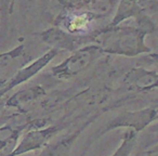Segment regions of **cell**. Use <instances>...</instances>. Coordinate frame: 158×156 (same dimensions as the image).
<instances>
[{"instance_id":"obj_1","label":"cell","mask_w":158,"mask_h":156,"mask_svg":"<svg viewBox=\"0 0 158 156\" xmlns=\"http://www.w3.org/2000/svg\"><path fill=\"white\" fill-rule=\"evenodd\" d=\"M156 119H158V111L153 108H143V110L133 111V112L119 113L116 117L107 121L98 130V132H95L94 136L91 138L90 143L118 128L132 129L139 133L148 128Z\"/></svg>"},{"instance_id":"obj_2","label":"cell","mask_w":158,"mask_h":156,"mask_svg":"<svg viewBox=\"0 0 158 156\" xmlns=\"http://www.w3.org/2000/svg\"><path fill=\"white\" fill-rule=\"evenodd\" d=\"M63 128H65V126L54 125L41 129L29 130L25 133L21 142L7 156H21L25 153L46 147L49 141L56 136Z\"/></svg>"},{"instance_id":"obj_3","label":"cell","mask_w":158,"mask_h":156,"mask_svg":"<svg viewBox=\"0 0 158 156\" xmlns=\"http://www.w3.org/2000/svg\"><path fill=\"white\" fill-rule=\"evenodd\" d=\"M93 57V51L86 50L82 52H79L72 59H69L65 64L61 65L57 68V74L63 75V76H69V75L77 74L78 72L86 67L89 63L91 62Z\"/></svg>"},{"instance_id":"obj_4","label":"cell","mask_w":158,"mask_h":156,"mask_svg":"<svg viewBox=\"0 0 158 156\" xmlns=\"http://www.w3.org/2000/svg\"><path fill=\"white\" fill-rule=\"evenodd\" d=\"M89 124H86V125L82 126L80 129H77L76 131L73 132L70 136L64 138L63 140L59 141L55 144L51 145V146H48L40 156H68L69 155L70 149H72L73 143L75 142L78 136L81 133V131L85 129V127H87Z\"/></svg>"},{"instance_id":"obj_5","label":"cell","mask_w":158,"mask_h":156,"mask_svg":"<svg viewBox=\"0 0 158 156\" xmlns=\"http://www.w3.org/2000/svg\"><path fill=\"white\" fill-rule=\"evenodd\" d=\"M139 140V133L132 129H128L123 136L119 146L110 156H131Z\"/></svg>"},{"instance_id":"obj_6","label":"cell","mask_w":158,"mask_h":156,"mask_svg":"<svg viewBox=\"0 0 158 156\" xmlns=\"http://www.w3.org/2000/svg\"><path fill=\"white\" fill-rule=\"evenodd\" d=\"M88 25V20L86 16H77L70 23V29L72 31H82Z\"/></svg>"},{"instance_id":"obj_7","label":"cell","mask_w":158,"mask_h":156,"mask_svg":"<svg viewBox=\"0 0 158 156\" xmlns=\"http://www.w3.org/2000/svg\"><path fill=\"white\" fill-rule=\"evenodd\" d=\"M148 132H151V133L154 136V138L157 139V143H158V123L153 124V125L149 126Z\"/></svg>"},{"instance_id":"obj_8","label":"cell","mask_w":158,"mask_h":156,"mask_svg":"<svg viewBox=\"0 0 158 156\" xmlns=\"http://www.w3.org/2000/svg\"><path fill=\"white\" fill-rule=\"evenodd\" d=\"M145 153H146V156H158V143L147 150Z\"/></svg>"},{"instance_id":"obj_9","label":"cell","mask_w":158,"mask_h":156,"mask_svg":"<svg viewBox=\"0 0 158 156\" xmlns=\"http://www.w3.org/2000/svg\"><path fill=\"white\" fill-rule=\"evenodd\" d=\"M1 150H3V147L1 146V145H0V152H1Z\"/></svg>"}]
</instances>
